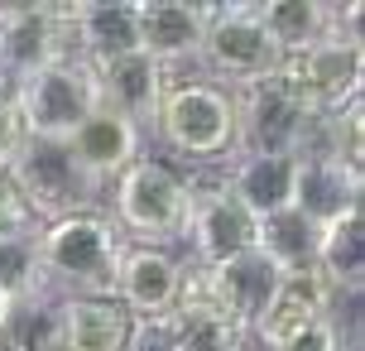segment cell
Returning <instances> with one entry per match:
<instances>
[{"mask_svg":"<svg viewBox=\"0 0 365 351\" xmlns=\"http://www.w3.org/2000/svg\"><path fill=\"white\" fill-rule=\"evenodd\" d=\"M125 351H178V347H173V337H168V322L154 317V322H135V327H130Z\"/></svg>","mask_w":365,"mask_h":351,"instance_id":"cell-29","label":"cell"},{"mask_svg":"<svg viewBox=\"0 0 365 351\" xmlns=\"http://www.w3.org/2000/svg\"><path fill=\"white\" fill-rule=\"evenodd\" d=\"M110 298L130 313V322L168 317L182 298V255L164 245H125Z\"/></svg>","mask_w":365,"mask_h":351,"instance_id":"cell-10","label":"cell"},{"mask_svg":"<svg viewBox=\"0 0 365 351\" xmlns=\"http://www.w3.org/2000/svg\"><path fill=\"white\" fill-rule=\"evenodd\" d=\"M284 73L293 77V87L308 96L317 111L327 116L336 106H346L361 96V77H365V44H351V39L336 34V24H331V34L322 44H312L308 54H298L284 63Z\"/></svg>","mask_w":365,"mask_h":351,"instance_id":"cell-11","label":"cell"},{"mask_svg":"<svg viewBox=\"0 0 365 351\" xmlns=\"http://www.w3.org/2000/svg\"><path fill=\"white\" fill-rule=\"evenodd\" d=\"M341 303H346V298L336 294L317 270L284 275V279H279V289H274V298L264 303V313L250 322V347L279 351L289 337L303 332L308 322H317V317H327V313H341Z\"/></svg>","mask_w":365,"mask_h":351,"instance_id":"cell-13","label":"cell"},{"mask_svg":"<svg viewBox=\"0 0 365 351\" xmlns=\"http://www.w3.org/2000/svg\"><path fill=\"white\" fill-rule=\"evenodd\" d=\"M58 351H125L130 313L115 298H58Z\"/></svg>","mask_w":365,"mask_h":351,"instance_id":"cell-20","label":"cell"},{"mask_svg":"<svg viewBox=\"0 0 365 351\" xmlns=\"http://www.w3.org/2000/svg\"><path fill=\"white\" fill-rule=\"evenodd\" d=\"M91 77H96V101L106 111L125 116L130 126H140L145 135L154 130L159 101H164L168 82H173V73H164L159 63H149L145 54H125L115 63H101V68H91Z\"/></svg>","mask_w":365,"mask_h":351,"instance_id":"cell-15","label":"cell"},{"mask_svg":"<svg viewBox=\"0 0 365 351\" xmlns=\"http://www.w3.org/2000/svg\"><path fill=\"white\" fill-rule=\"evenodd\" d=\"M10 322H15V308H10L5 294H0V342H5V332H10Z\"/></svg>","mask_w":365,"mask_h":351,"instance_id":"cell-30","label":"cell"},{"mask_svg":"<svg viewBox=\"0 0 365 351\" xmlns=\"http://www.w3.org/2000/svg\"><path fill=\"white\" fill-rule=\"evenodd\" d=\"M317 275L327 279L341 298H361L365 284V212L351 207L317 236Z\"/></svg>","mask_w":365,"mask_h":351,"instance_id":"cell-22","label":"cell"},{"mask_svg":"<svg viewBox=\"0 0 365 351\" xmlns=\"http://www.w3.org/2000/svg\"><path fill=\"white\" fill-rule=\"evenodd\" d=\"M68 149H73V159L87 168L96 183L110 188L130 164H135V159H140V154H145V130L130 126L125 116H115V111H106V106H96V111H91L87 121L73 130Z\"/></svg>","mask_w":365,"mask_h":351,"instance_id":"cell-16","label":"cell"},{"mask_svg":"<svg viewBox=\"0 0 365 351\" xmlns=\"http://www.w3.org/2000/svg\"><path fill=\"white\" fill-rule=\"evenodd\" d=\"M29 145V130H24V116H19L10 87H0V173L10 178V168L19 164V154Z\"/></svg>","mask_w":365,"mask_h":351,"instance_id":"cell-26","label":"cell"},{"mask_svg":"<svg viewBox=\"0 0 365 351\" xmlns=\"http://www.w3.org/2000/svg\"><path fill=\"white\" fill-rule=\"evenodd\" d=\"M365 168H346L327 154H303L293 168V212H303L312 226L336 222L341 212L361 207Z\"/></svg>","mask_w":365,"mask_h":351,"instance_id":"cell-17","label":"cell"},{"mask_svg":"<svg viewBox=\"0 0 365 351\" xmlns=\"http://www.w3.org/2000/svg\"><path fill=\"white\" fill-rule=\"evenodd\" d=\"M10 96L24 116L29 140H73V130L101 106L96 101V77L82 58L48 63L38 73L19 77V82H10Z\"/></svg>","mask_w":365,"mask_h":351,"instance_id":"cell-7","label":"cell"},{"mask_svg":"<svg viewBox=\"0 0 365 351\" xmlns=\"http://www.w3.org/2000/svg\"><path fill=\"white\" fill-rule=\"evenodd\" d=\"M15 231H34V217L19 198V188L0 173V236H15Z\"/></svg>","mask_w":365,"mask_h":351,"instance_id":"cell-28","label":"cell"},{"mask_svg":"<svg viewBox=\"0 0 365 351\" xmlns=\"http://www.w3.org/2000/svg\"><path fill=\"white\" fill-rule=\"evenodd\" d=\"M197 68V77L217 82L226 92H240L284 68V54L274 49L269 29L259 24V5H212Z\"/></svg>","mask_w":365,"mask_h":351,"instance_id":"cell-6","label":"cell"},{"mask_svg":"<svg viewBox=\"0 0 365 351\" xmlns=\"http://www.w3.org/2000/svg\"><path fill=\"white\" fill-rule=\"evenodd\" d=\"M10 183L19 188L34 226L82 217V212H106V188L73 159L68 140H29L19 164L10 168Z\"/></svg>","mask_w":365,"mask_h":351,"instance_id":"cell-5","label":"cell"},{"mask_svg":"<svg viewBox=\"0 0 365 351\" xmlns=\"http://www.w3.org/2000/svg\"><path fill=\"white\" fill-rule=\"evenodd\" d=\"M259 24L269 29L274 49L284 54V63L298 54H308L312 44H322L336 24V5H317V0H274L259 5Z\"/></svg>","mask_w":365,"mask_h":351,"instance_id":"cell-23","label":"cell"},{"mask_svg":"<svg viewBox=\"0 0 365 351\" xmlns=\"http://www.w3.org/2000/svg\"><path fill=\"white\" fill-rule=\"evenodd\" d=\"M245 351H259V347H245Z\"/></svg>","mask_w":365,"mask_h":351,"instance_id":"cell-31","label":"cell"},{"mask_svg":"<svg viewBox=\"0 0 365 351\" xmlns=\"http://www.w3.org/2000/svg\"><path fill=\"white\" fill-rule=\"evenodd\" d=\"M135 15H140V54L149 63H159L173 77H178V68H197L212 5H182V0H149V5H140L135 0Z\"/></svg>","mask_w":365,"mask_h":351,"instance_id":"cell-14","label":"cell"},{"mask_svg":"<svg viewBox=\"0 0 365 351\" xmlns=\"http://www.w3.org/2000/svg\"><path fill=\"white\" fill-rule=\"evenodd\" d=\"M279 351H351V337L341 327V313H327L317 322H308L298 337H289Z\"/></svg>","mask_w":365,"mask_h":351,"instance_id":"cell-27","label":"cell"},{"mask_svg":"<svg viewBox=\"0 0 365 351\" xmlns=\"http://www.w3.org/2000/svg\"><path fill=\"white\" fill-rule=\"evenodd\" d=\"M255 231L259 222L245 207L226 193V183H197L192 178V198H187V226H182V245L192 270H217L226 260L255 250Z\"/></svg>","mask_w":365,"mask_h":351,"instance_id":"cell-9","label":"cell"},{"mask_svg":"<svg viewBox=\"0 0 365 351\" xmlns=\"http://www.w3.org/2000/svg\"><path fill=\"white\" fill-rule=\"evenodd\" d=\"M38 231V226H34ZM34 231H15V236H0V294L5 303L24 313L38 303H53L48 294V275H43V260H38V240Z\"/></svg>","mask_w":365,"mask_h":351,"instance_id":"cell-24","label":"cell"},{"mask_svg":"<svg viewBox=\"0 0 365 351\" xmlns=\"http://www.w3.org/2000/svg\"><path fill=\"white\" fill-rule=\"evenodd\" d=\"M73 49L87 68L140 54L135 0H87V5H73Z\"/></svg>","mask_w":365,"mask_h":351,"instance_id":"cell-18","label":"cell"},{"mask_svg":"<svg viewBox=\"0 0 365 351\" xmlns=\"http://www.w3.org/2000/svg\"><path fill=\"white\" fill-rule=\"evenodd\" d=\"M231 101H236V154H289V159H298L312 149L322 111L293 87V77L284 68L231 92Z\"/></svg>","mask_w":365,"mask_h":351,"instance_id":"cell-4","label":"cell"},{"mask_svg":"<svg viewBox=\"0 0 365 351\" xmlns=\"http://www.w3.org/2000/svg\"><path fill=\"white\" fill-rule=\"evenodd\" d=\"M149 135H159L178 159L226 168L236 159V101L226 87H217L197 73L173 77Z\"/></svg>","mask_w":365,"mask_h":351,"instance_id":"cell-3","label":"cell"},{"mask_svg":"<svg viewBox=\"0 0 365 351\" xmlns=\"http://www.w3.org/2000/svg\"><path fill=\"white\" fill-rule=\"evenodd\" d=\"M34 240L53 298H110L115 270L125 255V236L115 231L106 212H82V217L48 222L34 231Z\"/></svg>","mask_w":365,"mask_h":351,"instance_id":"cell-1","label":"cell"},{"mask_svg":"<svg viewBox=\"0 0 365 351\" xmlns=\"http://www.w3.org/2000/svg\"><path fill=\"white\" fill-rule=\"evenodd\" d=\"M182 279L250 332V322L264 313V303L274 298L284 270H279L264 250H245V255L226 260V265H217V270H192V265H182Z\"/></svg>","mask_w":365,"mask_h":351,"instance_id":"cell-12","label":"cell"},{"mask_svg":"<svg viewBox=\"0 0 365 351\" xmlns=\"http://www.w3.org/2000/svg\"><path fill=\"white\" fill-rule=\"evenodd\" d=\"M187 198H192V178H182L168 159L140 154L106 188V217L125 236V245L173 250L182 240V226H187Z\"/></svg>","mask_w":365,"mask_h":351,"instance_id":"cell-2","label":"cell"},{"mask_svg":"<svg viewBox=\"0 0 365 351\" xmlns=\"http://www.w3.org/2000/svg\"><path fill=\"white\" fill-rule=\"evenodd\" d=\"M164 322H168V337H173L178 351H245L250 347V332L231 313H221L207 294H197L187 279H182L178 308Z\"/></svg>","mask_w":365,"mask_h":351,"instance_id":"cell-21","label":"cell"},{"mask_svg":"<svg viewBox=\"0 0 365 351\" xmlns=\"http://www.w3.org/2000/svg\"><path fill=\"white\" fill-rule=\"evenodd\" d=\"M77 58L73 5H0V77L5 87L48 63Z\"/></svg>","mask_w":365,"mask_h":351,"instance_id":"cell-8","label":"cell"},{"mask_svg":"<svg viewBox=\"0 0 365 351\" xmlns=\"http://www.w3.org/2000/svg\"><path fill=\"white\" fill-rule=\"evenodd\" d=\"M317 236H322V226H312L303 212L284 207L259 222L255 250H264L284 275H298V270H317Z\"/></svg>","mask_w":365,"mask_h":351,"instance_id":"cell-25","label":"cell"},{"mask_svg":"<svg viewBox=\"0 0 365 351\" xmlns=\"http://www.w3.org/2000/svg\"><path fill=\"white\" fill-rule=\"evenodd\" d=\"M0 87H5V77H0Z\"/></svg>","mask_w":365,"mask_h":351,"instance_id":"cell-32","label":"cell"},{"mask_svg":"<svg viewBox=\"0 0 365 351\" xmlns=\"http://www.w3.org/2000/svg\"><path fill=\"white\" fill-rule=\"evenodd\" d=\"M293 168L298 159L289 154H236L221 173V183L255 222H264L274 212L293 207Z\"/></svg>","mask_w":365,"mask_h":351,"instance_id":"cell-19","label":"cell"}]
</instances>
